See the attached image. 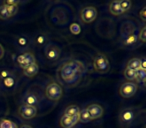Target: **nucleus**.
Masks as SVG:
<instances>
[{
    "label": "nucleus",
    "mask_w": 146,
    "mask_h": 128,
    "mask_svg": "<svg viewBox=\"0 0 146 128\" xmlns=\"http://www.w3.org/2000/svg\"><path fill=\"white\" fill-rule=\"evenodd\" d=\"M85 72V66L79 60H69L63 63L59 69L60 77L65 83L72 84Z\"/></svg>",
    "instance_id": "nucleus-1"
},
{
    "label": "nucleus",
    "mask_w": 146,
    "mask_h": 128,
    "mask_svg": "<svg viewBox=\"0 0 146 128\" xmlns=\"http://www.w3.org/2000/svg\"><path fill=\"white\" fill-rule=\"evenodd\" d=\"M93 68L98 73H107L110 69V62L107 56L103 53H98L94 57L93 60Z\"/></svg>",
    "instance_id": "nucleus-2"
},
{
    "label": "nucleus",
    "mask_w": 146,
    "mask_h": 128,
    "mask_svg": "<svg viewBox=\"0 0 146 128\" xmlns=\"http://www.w3.org/2000/svg\"><path fill=\"white\" fill-rule=\"evenodd\" d=\"M45 96L50 101H59L63 96V89L56 82H50L45 88Z\"/></svg>",
    "instance_id": "nucleus-3"
},
{
    "label": "nucleus",
    "mask_w": 146,
    "mask_h": 128,
    "mask_svg": "<svg viewBox=\"0 0 146 128\" xmlns=\"http://www.w3.org/2000/svg\"><path fill=\"white\" fill-rule=\"evenodd\" d=\"M138 90V85L135 82H124L119 88V94L123 98H131L136 94Z\"/></svg>",
    "instance_id": "nucleus-4"
},
{
    "label": "nucleus",
    "mask_w": 146,
    "mask_h": 128,
    "mask_svg": "<svg viewBox=\"0 0 146 128\" xmlns=\"http://www.w3.org/2000/svg\"><path fill=\"white\" fill-rule=\"evenodd\" d=\"M97 9L93 6H85L81 9L80 11V19L82 20V22L86 23H91L97 17Z\"/></svg>",
    "instance_id": "nucleus-5"
},
{
    "label": "nucleus",
    "mask_w": 146,
    "mask_h": 128,
    "mask_svg": "<svg viewBox=\"0 0 146 128\" xmlns=\"http://www.w3.org/2000/svg\"><path fill=\"white\" fill-rule=\"evenodd\" d=\"M16 62L19 67L25 69L33 63H36V58H35V55L32 52H24L17 56Z\"/></svg>",
    "instance_id": "nucleus-6"
},
{
    "label": "nucleus",
    "mask_w": 146,
    "mask_h": 128,
    "mask_svg": "<svg viewBox=\"0 0 146 128\" xmlns=\"http://www.w3.org/2000/svg\"><path fill=\"white\" fill-rule=\"evenodd\" d=\"M136 118V111L133 108H124L120 111L119 120L120 123L124 126L130 125Z\"/></svg>",
    "instance_id": "nucleus-7"
},
{
    "label": "nucleus",
    "mask_w": 146,
    "mask_h": 128,
    "mask_svg": "<svg viewBox=\"0 0 146 128\" xmlns=\"http://www.w3.org/2000/svg\"><path fill=\"white\" fill-rule=\"evenodd\" d=\"M61 50L56 44H53V43H49L46 45L44 50L45 57L48 59L49 61H56L58 60V58L60 57Z\"/></svg>",
    "instance_id": "nucleus-8"
},
{
    "label": "nucleus",
    "mask_w": 146,
    "mask_h": 128,
    "mask_svg": "<svg viewBox=\"0 0 146 128\" xmlns=\"http://www.w3.org/2000/svg\"><path fill=\"white\" fill-rule=\"evenodd\" d=\"M18 113L23 119H32L36 116L37 108L35 106L26 105V104H21L19 106Z\"/></svg>",
    "instance_id": "nucleus-9"
},
{
    "label": "nucleus",
    "mask_w": 146,
    "mask_h": 128,
    "mask_svg": "<svg viewBox=\"0 0 146 128\" xmlns=\"http://www.w3.org/2000/svg\"><path fill=\"white\" fill-rule=\"evenodd\" d=\"M86 109H87L88 113H89V116H90V118H91V120L101 118V116L103 115V112H104L103 107L97 103L89 104V105L86 107Z\"/></svg>",
    "instance_id": "nucleus-10"
},
{
    "label": "nucleus",
    "mask_w": 146,
    "mask_h": 128,
    "mask_svg": "<svg viewBox=\"0 0 146 128\" xmlns=\"http://www.w3.org/2000/svg\"><path fill=\"white\" fill-rule=\"evenodd\" d=\"M120 31H121V37L123 39H125L126 37H128L129 35L135 33L136 26L133 22H131V21H124L121 25Z\"/></svg>",
    "instance_id": "nucleus-11"
},
{
    "label": "nucleus",
    "mask_w": 146,
    "mask_h": 128,
    "mask_svg": "<svg viewBox=\"0 0 146 128\" xmlns=\"http://www.w3.org/2000/svg\"><path fill=\"white\" fill-rule=\"evenodd\" d=\"M79 122V118L77 116H67L63 115L60 119V125L62 128H73Z\"/></svg>",
    "instance_id": "nucleus-12"
},
{
    "label": "nucleus",
    "mask_w": 146,
    "mask_h": 128,
    "mask_svg": "<svg viewBox=\"0 0 146 128\" xmlns=\"http://www.w3.org/2000/svg\"><path fill=\"white\" fill-rule=\"evenodd\" d=\"M23 102H24V104H26V105L35 106V107H36V105L39 104V97L34 92L28 91L25 93L24 97H23Z\"/></svg>",
    "instance_id": "nucleus-13"
},
{
    "label": "nucleus",
    "mask_w": 146,
    "mask_h": 128,
    "mask_svg": "<svg viewBox=\"0 0 146 128\" xmlns=\"http://www.w3.org/2000/svg\"><path fill=\"white\" fill-rule=\"evenodd\" d=\"M39 72V66L37 63H33L31 65H29L28 67H26L25 69H23V73L26 77H34L35 75H37Z\"/></svg>",
    "instance_id": "nucleus-14"
},
{
    "label": "nucleus",
    "mask_w": 146,
    "mask_h": 128,
    "mask_svg": "<svg viewBox=\"0 0 146 128\" xmlns=\"http://www.w3.org/2000/svg\"><path fill=\"white\" fill-rule=\"evenodd\" d=\"M109 11L112 15H115V16L124 13L121 9V6H120V1H112L109 4Z\"/></svg>",
    "instance_id": "nucleus-15"
},
{
    "label": "nucleus",
    "mask_w": 146,
    "mask_h": 128,
    "mask_svg": "<svg viewBox=\"0 0 146 128\" xmlns=\"http://www.w3.org/2000/svg\"><path fill=\"white\" fill-rule=\"evenodd\" d=\"M30 38L28 36H25V35H20L16 38V43L21 49L27 48L29 46V43H30Z\"/></svg>",
    "instance_id": "nucleus-16"
},
{
    "label": "nucleus",
    "mask_w": 146,
    "mask_h": 128,
    "mask_svg": "<svg viewBox=\"0 0 146 128\" xmlns=\"http://www.w3.org/2000/svg\"><path fill=\"white\" fill-rule=\"evenodd\" d=\"M34 42L36 43L37 45H39V46H44V45L48 42V36H47V34L44 32L39 33L34 38Z\"/></svg>",
    "instance_id": "nucleus-17"
},
{
    "label": "nucleus",
    "mask_w": 146,
    "mask_h": 128,
    "mask_svg": "<svg viewBox=\"0 0 146 128\" xmlns=\"http://www.w3.org/2000/svg\"><path fill=\"white\" fill-rule=\"evenodd\" d=\"M80 112V108L77 105H69L65 109L64 115L67 116H77Z\"/></svg>",
    "instance_id": "nucleus-18"
},
{
    "label": "nucleus",
    "mask_w": 146,
    "mask_h": 128,
    "mask_svg": "<svg viewBox=\"0 0 146 128\" xmlns=\"http://www.w3.org/2000/svg\"><path fill=\"white\" fill-rule=\"evenodd\" d=\"M138 41V36L136 35V33H133V34L129 35L128 37H126L125 39L123 40V45L124 46H128L131 47L133 45H135Z\"/></svg>",
    "instance_id": "nucleus-19"
},
{
    "label": "nucleus",
    "mask_w": 146,
    "mask_h": 128,
    "mask_svg": "<svg viewBox=\"0 0 146 128\" xmlns=\"http://www.w3.org/2000/svg\"><path fill=\"white\" fill-rule=\"evenodd\" d=\"M78 118H79V122H82V123H88L91 121V118H90L89 113H88L86 108L80 110L79 114H78Z\"/></svg>",
    "instance_id": "nucleus-20"
},
{
    "label": "nucleus",
    "mask_w": 146,
    "mask_h": 128,
    "mask_svg": "<svg viewBox=\"0 0 146 128\" xmlns=\"http://www.w3.org/2000/svg\"><path fill=\"white\" fill-rule=\"evenodd\" d=\"M2 84L5 88H9V89H10V88H13L15 85H16V78H15V76L12 74V75L9 76V77L3 79Z\"/></svg>",
    "instance_id": "nucleus-21"
},
{
    "label": "nucleus",
    "mask_w": 146,
    "mask_h": 128,
    "mask_svg": "<svg viewBox=\"0 0 146 128\" xmlns=\"http://www.w3.org/2000/svg\"><path fill=\"white\" fill-rule=\"evenodd\" d=\"M127 68L133 70H138L140 69V58H131L127 62Z\"/></svg>",
    "instance_id": "nucleus-22"
},
{
    "label": "nucleus",
    "mask_w": 146,
    "mask_h": 128,
    "mask_svg": "<svg viewBox=\"0 0 146 128\" xmlns=\"http://www.w3.org/2000/svg\"><path fill=\"white\" fill-rule=\"evenodd\" d=\"M124 77L127 80H129V82H133V80H135L136 77V70L126 67L125 70H124Z\"/></svg>",
    "instance_id": "nucleus-23"
},
{
    "label": "nucleus",
    "mask_w": 146,
    "mask_h": 128,
    "mask_svg": "<svg viewBox=\"0 0 146 128\" xmlns=\"http://www.w3.org/2000/svg\"><path fill=\"white\" fill-rule=\"evenodd\" d=\"M146 79V70L143 69H138L136 70V77L135 80L138 83H144Z\"/></svg>",
    "instance_id": "nucleus-24"
},
{
    "label": "nucleus",
    "mask_w": 146,
    "mask_h": 128,
    "mask_svg": "<svg viewBox=\"0 0 146 128\" xmlns=\"http://www.w3.org/2000/svg\"><path fill=\"white\" fill-rule=\"evenodd\" d=\"M10 18L8 14V11H7V8L4 4L0 5V19L1 20H6V19Z\"/></svg>",
    "instance_id": "nucleus-25"
},
{
    "label": "nucleus",
    "mask_w": 146,
    "mask_h": 128,
    "mask_svg": "<svg viewBox=\"0 0 146 128\" xmlns=\"http://www.w3.org/2000/svg\"><path fill=\"white\" fill-rule=\"evenodd\" d=\"M69 30H70V32L72 33V34L74 35H77L79 34L80 32H81V27H80V25L78 24V23H72V24L70 25V27H69Z\"/></svg>",
    "instance_id": "nucleus-26"
},
{
    "label": "nucleus",
    "mask_w": 146,
    "mask_h": 128,
    "mask_svg": "<svg viewBox=\"0 0 146 128\" xmlns=\"http://www.w3.org/2000/svg\"><path fill=\"white\" fill-rule=\"evenodd\" d=\"M14 122L10 121L8 119H0V128H12Z\"/></svg>",
    "instance_id": "nucleus-27"
},
{
    "label": "nucleus",
    "mask_w": 146,
    "mask_h": 128,
    "mask_svg": "<svg viewBox=\"0 0 146 128\" xmlns=\"http://www.w3.org/2000/svg\"><path fill=\"white\" fill-rule=\"evenodd\" d=\"M120 6H121V9L123 12H126L128 11L132 6L131 1H128V0H123V1H120Z\"/></svg>",
    "instance_id": "nucleus-28"
},
{
    "label": "nucleus",
    "mask_w": 146,
    "mask_h": 128,
    "mask_svg": "<svg viewBox=\"0 0 146 128\" xmlns=\"http://www.w3.org/2000/svg\"><path fill=\"white\" fill-rule=\"evenodd\" d=\"M138 39L141 41L142 43H145L146 41V27L143 26L140 30L139 34H138Z\"/></svg>",
    "instance_id": "nucleus-29"
},
{
    "label": "nucleus",
    "mask_w": 146,
    "mask_h": 128,
    "mask_svg": "<svg viewBox=\"0 0 146 128\" xmlns=\"http://www.w3.org/2000/svg\"><path fill=\"white\" fill-rule=\"evenodd\" d=\"M5 6L7 8V11H8L9 17L14 16L18 11V6H8V5H5Z\"/></svg>",
    "instance_id": "nucleus-30"
},
{
    "label": "nucleus",
    "mask_w": 146,
    "mask_h": 128,
    "mask_svg": "<svg viewBox=\"0 0 146 128\" xmlns=\"http://www.w3.org/2000/svg\"><path fill=\"white\" fill-rule=\"evenodd\" d=\"M12 74H13L12 72L9 71V70H2V71H0V78L3 80L5 78L9 77V76H11Z\"/></svg>",
    "instance_id": "nucleus-31"
},
{
    "label": "nucleus",
    "mask_w": 146,
    "mask_h": 128,
    "mask_svg": "<svg viewBox=\"0 0 146 128\" xmlns=\"http://www.w3.org/2000/svg\"><path fill=\"white\" fill-rule=\"evenodd\" d=\"M19 1H12V0H7V1H4L3 4L4 5H8V6H18Z\"/></svg>",
    "instance_id": "nucleus-32"
},
{
    "label": "nucleus",
    "mask_w": 146,
    "mask_h": 128,
    "mask_svg": "<svg viewBox=\"0 0 146 128\" xmlns=\"http://www.w3.org/2000/svg\"><path fill=\"white\" fill-rule=\"evenodd\" d=\"M140 69L146 70V60L144 57L140 58Z\"/></svg>",
    "instance_id": "nucleus-33"
},
{
    "label": "nucleus",
    "mask_w": 146,
    "mask_h": 128,
    "mask_svg": "<svg viewBox=\"0 0 146 128\" xmlns=\"http://www.w3.org/2000/svg\"><path fill=\"white\" fill-rule=\"evenodd\" d=\"M145 7H143V8L141 9V11H140V18H141V20L143 21V22H145L146 21V16H145Z\"/></svg>",
    "instance_id": "nucleus-34"
},
{
    "label": "nucleus",
    "mask_w": 146,
    "mask_h": 128,
    "mask_svg": "<svg viewBox=\"0 0 146 128\" xmlns=\"http://www.w3.org/2000/svg\"><path fill=\"white\" fill-rule=\"evenodd\" d=\"M4 56V48L1 44H0V59H2Z\"/></svg>",
    "instance_id": "nucleus-35"
},
{
    "label": "nucleus",
    "mask_w": 146,
    "mask_h": 128,
    "mask_svg": "<svg viewBox=\"0 0 146 128\" xmlns=\"http://www.w3.org/2000/svg\"><path fill=\"white\" fill-rule=\"evenodd\" d=\"M19 128H33V127L31 125H29V124H22Z\"/></svg>",
    "instance_id": "nucleus-36"
},
{
    "label": "nucleus",
    "mask_w": 146,
    "mask_h": 128,
    "mask_svg": "<svg viewBox=\"0 0 146 128\" xmlns=\"http://www.w3.org/2000/svg\"><path fill=\"white\" fill-rule=\"evenodd\" d=\"M12 128H18V126H17L16 124L14 123V124H13V126H12Z\"/></svg>",
    "instance_id": "nucleus-37"
}]
</instances>
